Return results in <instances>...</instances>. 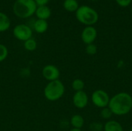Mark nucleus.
Listing matches in <instances>:
<instances>
[{
  "mask_svg": "<svg viewBox=\"0 0 132 131\" xmlns=\"http://www.w3.org/2000/svg\"><path fill=\"white\" fill-rule=\"evenodd\" d=\"M97 36V29L94 26H86L81 33V39L86 45L94 43Z\"/></svg>",
  "mask_w": 132,
  "mask_h": 131,
  "instance_id": "obj_9",
  "label": "nucleus"
},
{
  "mask_svg": "<svg viewBox=\"0 0 132 131\" xmlns=\"http://www.w3.org/2000/svg\"><path fill=\"white\" fill-rule=\"evenodd\" d=\"M110 99L108 93L103 90H97L91 95V100L94 105L101 109L108 107Z\"/></svg>",
  "mask_w": 132,
  "mask_h": 131,
  "instance_id": "obj_5",
  "label": "nucleus"
},
{
  "mask_svg": "<svg viewBox=\"0 0 132 131\" xmlns=\"http://www.w3.org/2000/svg\"><path fill=\"white\" fill-rule=\"evenodd\" d=\"M24 48L27 51L32 52V51H34V50L36 49V48H37V42L32 38L29 39L28 40H26V41L24 42Z\"/></svg>",
  "mask_w": 132,
  "mask_h": 131,
  "instance_id": "obj_16",
  "label": "nucleus"
},
{
  "mask_svg": "<svg viewBox=\"0 0 132 131\" xmlns=\"http://www.w3.org/2000/svg\"><path fill=\"white\" fill-rule=\"evenodd\" d=\"M35 14L38 19L47 20L51 15V10L47 5L37 6Z\"/></svg>",
  "mask_w": 132,
  "mask_h": 131,
  "instance_id": "obj_10",
  "label": "nucleus"
},
{
  "mask_svg": "<svg viewBox=\"0 0 132 131\" xmlns=\"http://www.w3.org/2000/svg\"><path fill=\"white\" fill-rule=\"evenodd\" d=\"M104 131H123L121 124L116 120L108 121L104 127Z\"/></svg>",
  "mask_w": 132,
  "mask_h": 131,
  "instance_id": "obj_12",
  "label": "nucleus"
},
{
  "mask_svg": "<svg viewBox=\"0 0 132 131\" xmlns=\"http://www.w3.org/2000/svg\"><path fill=\"white\" fill-rule=\"evenodd\" d=\"M91 129L94 131H100L101 130V125L99 123H93L91 124Z\"/></svg>",
  "mask_w": 132,
  "mask_h": 131,
  "instance_id": "obj_22",
  "label": "nucleus"
},
{
  "mask_svg": "<svg viewBox=\"0 0 132 131\" xmlns=\"http://www.w3.org/2000/svg\"><path fill=\"white\" fill-rule=\"evenodd\" d=\"M13 35L15 39L20 41H26L32 38V29L25 24H19L13 29Z\"/></svg>",
  "mask_w": 132,
  "mask_h": 131,
  "instance_id": "obj_6",
  "label": "nucleus"
},
{
  "mask_svg": "<svg viewBox=\"0 0 132 131\" xmlns=\"http://www.w3.org/2000/svg\"><path fill=\"white\" fill-rule=\"evenodd\" d=\"M112 115H113V113H112L111 110L109 109L108 107H105V108H103V109L101 110V116L104 119H105V120L110 119V118L112 117Z\"/></svg>",
  "mask_w": 132,
  "mask_h": 131,
  "instance_id": "obj_20",
  "label": "nucleus"
},
{
  "mask_svg": "<svg viewBox=\"0 0 132 131\" xmlns=\"http://www.w3.org/2000/svg\"><path fill=\"white\" fill-rule=\"evenodd\" d=\"M85 50H86V53L88 55L93 56V55H95L97 53V46L96 45H94V43H91V44L87 45Z\"/></svg>",
  "mask_w": 132,
  "mask_h": 131,
  "instance_id": "obj_19",
  "label": "nucleus"
},
{
  "mask_svg": "<svg viewBox=\"0 0 132 131\" xmlns=\"http://www.w3.org/2000/svg\"><path fill=\"white\" fill-rule=\"evenodd\" d=\"M70 124L73 127V128L81 129L84 124V117L80 114H75V115L72 116V117L70 119Z\"/></svg>",
  "mask_w": 132,
  "mask_h": 131,
  "instance_id": "obj_14",
  "label": "nucleus"
},
{
  "mask_svg": "<svg viewBox=\"0 0 132 131\" xmlns=\"http://www.w3.org/2000/svg\"><path fill=\"white\" fill-rule=\"evenodd\" d=\"M71 86H72L73 90L75 92H78V91L84 90L85 83H84V82L81 79H75V80H73Z\"/></svg>",
  "mask_w": 132,
  "mask_h": 131,
  "instance_id": "obj_17",
  "label": "nucleus"
},
{
  "mask_svg": "<svg viewBox=\"0 0 132 131\" xmlns=\"http://www.w3.org/2000/svg\"><path fill=\"white\" fill-rule=\"evenodd\" d=\"M117 3L121 7H127L131 3L132 0H116Z\"/></svg>",
  "mask_w": 132,
  "mask_h": 131,
  "instance_id": "obj_21",
  "label": "nucleus"
},
{
  "mask_svg": "<svg viewBox=\"0 0 132 131\" xmlns=\"http://www.w3.org/2000/svg\"><path fill=\"white\" fill-rule=\"evenodd\" d=\"M108 107L114 115H126L132 110V97L125 92L118 93L110 99Z\"/></svg>",
  "mask_w": 132,
  "mask_h": 131,
  "instance_id": "obj_1",
  "label": "nucleus"
},
{
  "mask_svg": "<svg viewBox=\"0 0 132 131\" xmlns=\"http://www.w3.org/2000/svg\"><path fill=\"white\" fill-rule=\"evenodd\" d=\"M8 55H9L8 48L5 45L0 43V63L3 62L8 57Z\"/></svg>",
  "mask_w": 132,
  "mask_h": 131,
  "instance_id": "obj_18",
  "label": "nucleus"
},
{
  "mask_svg": "<svg viewBox=\"0 0 132 131\" xmlns=\"http://www.w3.org/2000/svg\"><path fill=\"white\" fill-rule=\"evenodd\" d=\"M89 98L87 93L84 90L75 92L73 97V103L78 109H84L88 104Z\"/></svg>",
  "mask_w": 132,
  "mask_h": 131,
  "instance_id": "obj_8",
  "label": "nucleus"
},
{
  "mask_svg": "<svg viewBox=\"0 0 132 131\" xmlns=\"http://www.w3.org/2000/svg\"><path fill=\"white\" fill-rule=\"evenodd\" d=\"M42 75L44 79L50 81L59 80L60 72V69L54 65H46L42 69Z\"/></svg>",
  "mask_w": 132,
  "mask_h": 131,
  "instance_id": "obj_7",
  "label": "nucleus"
},
{
  "mask_svg": "<svg viewBox=\"0 0 132 131\" xmlns=\"http://www.w3.org/2000/svg\"><path fill=\"white\" fill-rule=\"evenodd\" d=\"M37 5L34 0H16L12 6L14 14L21 19H27L35 14Z\"/></svg>",
  "mask_w": 132,
  "mask_h": 131,
  "instance_id": "obj_2",
  "label": "nucleus"
},
{
  "mask_svg": "<svg viewBox=\"0 0 132 131\" xmlns=\"http://www.w3.org/2000/svg\"><path fill=\"white\" fill-rule=\"evenodd\" d=\"M130 131H132V127H131V130H130Z\"/></svg>",
  "mask_w": 132,
  "mask_h": 131,
  "instance_id": "obj_25",
  "label": "nucleus"
},
{
  "mask_svg": "<svg viewBox=\"0 0 132 131\" xmlns=\"http://www.w3.org/2000/svg\"><path fill=\"white\" fill-rule=\"evenodd\" d=\"M48 22L46 20H43V19H37L36 21H35L34 24H33V29L35 30V32H36L37 33H44L45 32H46V30L48 29Z\"/></svg>",
  "mask_w": 132,
  "mask_h": 131,
  "instance_id": "obj_11",
  "label": "nucleus"
},
{
  "mask_svg": "<svg viewBox=\"0 0 132 131\" xmlns=\"http://www.w3.org/2000/svg\"><path fill=\"white\" fill-rule=\"evenodd\" d=\"M77 19L87 26H92L98 21L99 15L96 10L87 5H82L76 11Z\"/></svg>",
  "mask_w": 132,
  "mask_h": 131,
  "instance_id": "obj_3",
  "label": "nucleus"
},
{
  "mask_svg": "<svg viewBox=\"0 0 132 131\" xmlns=\"http://www.w3.org/2000/svg\"><path fill=\"white\" fill-rule=\"evenodd\" d=\"M91 1H96V0H91Z\"/></svg>",
  "mask_w": 132,
  "mask_h": 131,
  "instance_id": "obj_26",
  "label": "nucleus"
},
{
  "mask_svg": "<svg viewBox=\"0 0 132 131\" xmlns=\"http://www.w3.org/2000/svg\"><path fill=\"white\" fill-rule=\"evenodd\" d=\"M63 8L70 12H76L79 8V4L77 0H65L63 2Z\"/></svg>",
  "mask_w": 132,
  "mask_h": 131,
  "instance_id": "obj_15",
  "label": "nucleus"
},
{
  "mask_svg": "<svg viewBox=\"0 0 132 131\" xmlns=\"http://www.w3.org/2000/svg\"><path fill=\"white\" fill-rule=\"evenodd\" d=\"M70 131H82L81 129H76V128H72Z\"/></svg>",
  "mask_w": 132,
  "mask_h": 131,
  "instance_id": "obj_24",
  "label": "nucleus"
},
{
  "mask_svg": "<svg viewBox=\"0 0 132 131\" xmlns=\"http://www.w3.org/2000/svg\"><path fill=\"white\" fill-rule=\"evenodd\" d=\"M37 6H43L46 5V4L50 2V0H34Z\"/></svg>",
  "mask_w": 132,
  "mask_h": 131,
  "instance_id": "obj_23",
  "label": "nucleus"
},
{
  "mask_svg": "<svg viewBox=\"0 0 132 131\" xmlns=\"http://www.w3.org/2000/svg\"><path fill=\"white\" fill-rule=\"evenodd\" d=\"M10 25L11 22L8 15L0 12V32H5L6 30H8Z\"/></svg>",
  "mask_w": 132,
  "mask_h": 131,
  "instance_id": "obj_13",
  "label": "nucleus"
},
{
  "mask_svg": "<svg viewBox=\"0 0 132 131\" xmlns=\"http://www.w3.org/2000/svg\"><path fill=\"white\" fill-rule=\"evenodd\" d=\"M64 93L65 86L60 80L49 82L43 90L46 99L52 102L59 100L64 95Z\"/></svg>",
  "mask_w": 132,
  "mask_h": 131,
  "instance_id": "obj_4",
  "label": "nucleus"
}]
</instances>
